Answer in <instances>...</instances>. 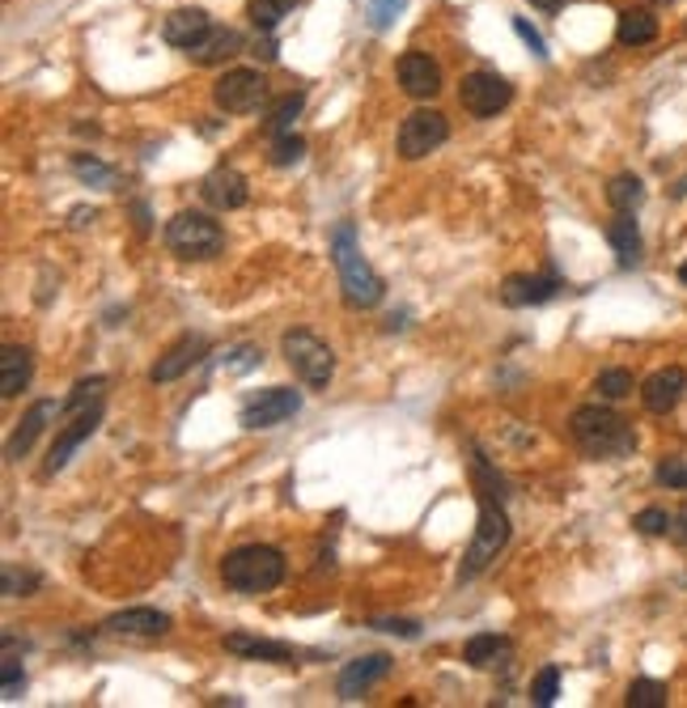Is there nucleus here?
Listing matches in <instances>:
<instances>
[{"label":"nucleus","mask_w":687,"mask_h":708,"mask_svg":"<svg viewBox=\"0 0 687 708\" xmlns=\"http://www.w3.org/2000/svg\"><path fill=\"white\" fill-rule=\"evenodd\" d=\"M476 483H480V522H476V539H471V548L462 556V569H458V581H476L484 569H489L492 560L505 551L509 544V514H505V505L496 501V480H492L489 463H484V454H476Z\"/></svg>","instance_id":"nucleus-1"},{"label":"nucleus","mask_w":687,"mask_h":708,"mask_svg":"<svg viewBox=\"0 0 687 708\" xmlns=\"http://www.w3.org/2000/svg\"><path fill=\"white\" fill-rule=\"evenodd\" d=\"M331 255H335V267H340L344 301H348L353 310H374V306L387 297L382 276L369 267V259L360 255L353 221H340V226H335V233H331Z\"/></svg>","instance_id":"nucleus-2"},{"label":"nucleus","mask_w":687,"mask_h":708,"mask_svg":"<svg viewBox=\"0 0 687 708\" xmlns=\"http://www.w3.org/2000/svg\"><path fill=\"white\" fill-rule=\"evenodd\" d=\"M569 433H573V442L589 458H628V454L637 450L632 424L623 416H616L611 408H598V403L577 408L573 420H569Z\"/></svg>","instance_id":"nucleus-3"},{"label":"nucleus","mask_w":687,"mask_h":708,"mask_svg":"<svg viewBox=\"0 0 687 708\" xmlns=\"http://www.w3.org/2000/svg\"><path fill=\"white\" fill-rule=\"evenodd\" d=\"M285 551L272 544H247V548L226 551L221 560V581L238 594H267L285 581Z\"/></svg>","instance_id":"nucleus-4"},{"label":"nucleus","mask_w":687,"mask_h":708,"mask_svg":"<svg viewBox=\"0 0 687 708\" xmlns=\"http://www.w3.org/2000/svg\"><path fill=\"white\" fill-rule=\"evenodd\" d=\"M280 353H285L289 369H294L306 387H310V390H328L331 374H335V353H331V349L319 340V335H314V331H306V327L285 331Z\"/></svg>","instance_id":"nucleus-5"},{"label":"nucleus","mask_w":687,"mask_h":708,"mask_svg":"<svg viewBox=\"0 0 687 708\" xmlns=\"http://www.w3.org/2000/svg\"><path fill=\"white\" fill-rule=\"evenodd\" d=\"M165 247L179 259H213L221 255L226 233L204 213H179V217L165 221Z\"/></svg>","instance_id":"nucleus-6"},{"label":"nucleus","mask_w":687,"mask_h":708,"mask_svg":"<svg viewBox=\"0 0 687 708\" xmlns=\"http://www.w3.org/2000/svg\"><path fill=\"white\" fill-rule=\"evenodd\" d=\"M458 98H462V106H467L476 119H492L496 111H505V106L514 102V85H509L501 72L480 68V72H467V77H462Z\"/></svg>","instance_id":"nucleus-7"},{"label":"nucleus","mask_w":687,"mask_h":708,"mask_svg":"<svg viewBox=\"0 0 687 708\" xmlns=\"http://www.w3.org/2000/svg\"><path fill=\"white\" fill-rule=\"evenodd\" d=\"M446 136H450L446 115L421 106V111H412V115L403 119V128H399V153H403L408 161L428 158L433 149H442V145H446Z\"/></svg>","instance_id":"nucleus-8"},{"label":"nucleus","mask_w":687,"mask_h":708,"mask_svg":"<svg viewBox=\"0 0 687 708\" xmlns=\"http://www.w3.org/2000/svg\"><path fill=\"white\" fill-rule=\"evenodd\" d=\"M213 98L229 115H251V111H260V102L267 98V81H263L260 68H229L226 77L217 81Z\"/></svg>","instance_id":"nucleus-9"},{"label":"nucleus","mask_w":687,"mask_h":708,"mask_svg":"<svg viewBox=\"0 0 687 708\" xmlns=\"http://www.w3.org/2000/svg\"><path fill=\"white\" fill-rule=\"evenodd\" d=\"M99 424H102V403L85 408V412H77V420L56 433V442H51V450H47V463H43V480H47V476H56V471H65L68 463H72V454L81 450V446L99 433Z\"/></svg>","instance_id":"nucleus-10"},{"label":"nucleus","mask_w":687,"mask_h":708,"mask_svg":"<svg viewBox=\"0 0 687 708\" xmlns=\"http://www.w3.org/2000/svg\"><path fill=\"white\" fill-rule=\"evenodd\" d=\"M297 408H301V395H297V390H289V387L260 390L251 403H242L238 424H242V429H276V424H285V420L294 416Z\"/></svg>","instance_id":"nucleus-11"},{"label":"nucleus","mask_w":687,"mask_h":708,"mask_svg":"<svg viewBox=\"0 0 687 708\" xmlns=\"http://www.w3.org/2000/svg\"><path fill=\"white\" fill-rule=\"evenodd\" d=\"M102 632L111 637H128V641H158L170 632V615L158 612V607H128V612L111 615L102 624Z\"/></svg>","instance_id":"nucleus-12"},{"label":"nucleus","mask_w":687,"mask_h":708,"mask_svg":"<svg viewBox=\"0 0 687 708\" xmlns=\"http://www.w3.org/2000/svg\"><path fill=\"white\" fill-rule=\"evenodd\" d=\"M391 658L387 653H365L357 662H348L344 671H340V683H335V692H340V700H360L374 683H382V678L391 675Z\"/></svg>","instance_id":"nucleus-13"},{"label":"nucleus","mask_w":687,"mask_h":708,"mask_svg":"<svg viewBox=\"0 0 687 708\" xmlns=\"http://www.w3.org/2000/svg\"><path fill=\"white\" fill-rule=\"evenodd\" d=\"M208 356V340L204 335H183L179 344H170L162 356H158V365L149 369V378L162 387V382H174V378H183L192 365H199Z\"/></svg>","instance_id":"nucleus-14"},{"label":"nucleus","mask_w":687,"mask_h":708,"mask_svg":"<svg viewBox=\"0 0 687 708\" xmlns=\"http://www.w3.org/2000/svg\"><path fill=\"white\" fill-rule=\"evenodd\" d=\"M687 390V374L679 365H666V369H657L645 378V387H641V403L654 412V416H666V412H675L679 408V399H684Z\"/></svg>","instance_id":"nucleus-15"},{"label":"nucleus","mask_w":687,"mask_h":708,"mask_svg":"<svg viewBox=\"0 0 687 708\" xmlns=\"http://www.w3.org/2000/svg\"><path fill=\"white\" fill-rule=\"evenodd\" d=\"M199 195H204L217 213H233V208H242V204L251 199V187H247V179H242L233 165H217V170L199 183Z\"/></svg>","instance_id":"nucleus-16"},{"label":"nucleus","mask_w":687,"mask_h":708,"mask_svg":"<svg viewBox=\"0 0 687 708\" xmlns=\"http://www.w3.org/2000/svg\"><path fill=\"white\" fill-rule=\"evenodd\" d=\"M65 412V403H51V399H38L31 412L22 416V424L13 429V437H9V463H22L26 454H31V446L38 442V433L51 424V420Z\"/></svg>","instance_id":"nucleus-17"},{"label":"nucleus","mask_w":687,"mask_h":708,"mask_svg":"<svg viewBox=\"0 0 687 708\" xmlns=\"http://www.w3.org/2000/svg\"><path fill=\"white\" fill-rule=\"evenodd\" d=\"M208 31H213V22H208L204 9H174V13L162 22V38L170 47H179V52L199 47V43L208 38Z\"/></svg>","instance_id":"nucleus-18"},{"label":"nucleus","mask_w":687,"mask_h":708,"mask_svg":"<svg viewBox=\"0 0 687 708\" xmlns=\"http://www.w3.org/2000/svg\"><path fill=\"white\" fill-rule=\"evenodd\" d=\"M399 85L408 98H433L442 90V68L433 65L425 52H408V56H399Z\"/></svg>","instance_id":"nucleus-19"},{"label":"nucleus","mask_w":687,"mask_h":708,"mask_svg":"<svg viewBox=\"0 0 687 708\" xmlns=\"http://www.w3.org/2000/svg\"><path fill=\"white\" fill-rule=\"evenodd\" d=\"M560 289H564V285H560L557 276H505L501 301L514 306V310H523V306H543V301H552Z\"/></svg>","instance_id":"nucleus-20"},{"label":"nucleus","mask_w":687,"mask_h":708,"mask_svg":"<svg viewBox=\"0 0 687 708\" xmlns=\"http://www.w3.org/2000/svg\"><path fill=\"white\" fill-rule=\"evenodd\" d=\"M31 349H22V344H4V353H0V395L4 399H18L22 390L31 387Z\"/></svg>","instance_id":"nucleus-21"},{"label":"nucleus","mask_w":687,"mask_h":708,"mask_svg":"<svg viewBox=\"0 0 687 708\" xmlns=\"http://www.w3.org/2000/svg\"><path fill=\"white\" fill-rule=\"evenodd\" d=\"M226 649L238 658H260V662H294V644L272 641V637H251V632H229Z\"/></svg>","instance_id":"nucleus-22"},{"label":"nucleus","mask_w":687,"mask_h":708,"mask_svg":"<svg viewBox=\"0 0 687 708\" xmlns=\"http://www.w3.org/2000/svg\"><path fill=\"white\" fill-rule=\"evenodd\" d=\"M238 52H242V34L226 31V26H221V31L213 26V31H208V38H204L199 47H192L187 56H192L196 65H226V60H233Z\"/></svg>","instance_id":"nucleus-23"},{"label":"nucleus","mask_w":687,"mask_h":708,"mask_svg":"<svg viewBox=\"0 0 687 708\" xmlns=\"http://www.w3.org/2000/svg\"><path fill=\"white\" fill-rule=\"evenodd\" d=\"M509 637H496V632H480V637H471L467 649H462V658H467V666H476V671H489L496 662H505L509 658Z\"/></svg>","instance_id":"nucleus-24"},{"label":"nucleus","mask_w":687,"mask_h":708,"mask_svg":"<svg viewBox=\"0 0 687 708\" xmlns=\"http://www.w3.org/2000/svg\"><path fill=\"white\" fill-rule=\"evenodd\" d=\"M616 38L623 47H650L657 38V18L645 13V9H623L620 26H616Z\"/></svg>","instance_id":"nucleus-25"},{"label":"nucleus","mask_w":687,"mask_h":708,"mask_svg":"<svg viewBox=\"0 0 687 708\" xmlns=\"http://www.w3.org/2000/svg\"><path fill=\"white\" fill-rule=\"evenodd\" d=\"M607 242H611V251L620 255L623 267H632V263L641 259V229L632 221V213H620V217L607 226Z\"/></svg>","instance_id":"nucleus-26"},{"label":"nucleus","mask_w":687,"mask_h":708,"mask_svg":"<svg viewBox=\"0 0 687 708\" xmlns=\"http://www.w3.org/2000/svg\"><path fill=\"white\" fill-rule=\"evenodd\" d=\"M607 199H611L616 213H632V208H641V199H645V183H641L637 174H616V179L607 183Z\"/></svg>","instance_id":"nucleus-27"},{"label":"nucleus","mask_w":687,"mask_h":708,"mask_svg":"<svg viewBox=\"0 0 687 708\" xmlns=\"http://www.w3.org/2000/svg\"><path fill=\"white\" fill-rule=\"evenodd\" d=\"M294 9L297 0H251V22H255V31L272 34Z\"/></svg>","instance_id":"nucleus-28"},{"label":"nucleus","mask_w":687,"mask_h":708,"mask_svg":"<svg viewBox=\"0 0 687 708\" xmlns=\"http://www.w3.org/2000/svg\"><path fill=\"white\" fill-rule=\"evenodd\" d=\"M623 705L628 708H666V683H657V678H637V683L628 687Z\"/></svg>","instance_id":"nucleus-29"},{"label":"nucleus","mask_w":687,"mask_h":708,"mask_svg":"<svg viewBox=\"0 0 687 708\" xmlns=\"http://www.w3.org/2000/svg\"><path fill=\"white\" fill-rule=\"evenodd\" d=\"M102 395H106V378H81L65 399V412H85V408L102 403Z\"/></svg>","instance_id":"nucleus-30"},{"label":"nucleus","mask_w":687,"mask_h":708,"mask_svg":"<svg viewBox=\"0 0 687 708\" xmlns=\"http://www.w3.org/2000/svg\"><path fill=\"white\" fill-rule=\"evenodd\" d=\"M301 106H306V94H289L276 102V111H272V119H267V128L276 132V136H285V132H294V119L301 115Z\"/></svg>","instance_id":"nucleus-31"},{"label":"nucleus","mask_w":687,"mask_h":708,"mask_svg":"<svg viewBox=\"0 0 687 708\" xmlns=\"http://www.w3.org/2000/svg\"><path fill=\"white\" fill-rule=\"evenodd\" d=\"M72 174H77L81 183H94V187H111V183H115V170H111V165H102L99 158H85V153H81V158H72Z\"/></svg>","instance_id":"nucleus-32"},{"label":"nucleus","mask_w":687,"mask_h":708,"mask_svg":"<svg viewBox=\"0 0 687 708\" xmlns=\"http://www.w3.org/2000/svg\"><path fill=\"white\" fill-rule=\"evenodd\" d=\"M301 158H306V140L294 136V132H285V136L272 145V153H267V161H272V165H280V170H285V165H297Z\"/></svg>","instance_id":"nucleus-33"},{"label":"nucleus","mask_w":687,"mask_h":708,"mask_svg":"<svg viewBox=\"0 0 687 708\" xmlns=\"http://www.w3.org/2000/svg\"><path fill=\"white\" fill-rule=\"evenodd\" d=\"M557 692H560V671L557 666H543L539 675H535V683H530V700L539 708L557 705Z\"/></svg>","instance_id":"nucleus-34"},{"label":"nucleus","mask_w":687,"mask_h":708,"mask_svg":"<svg viewBox=\"0 0 687 708\" xmlns=\"http://www.w3.org/2000/svg\"><path fill=\"white\" fill-rule=\"evenodd\" d=\"M598 395L603 399H628L632 395V374L628 369H603L598 374Z\"/></svg>","instance_id":"nucleus-35"},{"label":"nucleus","mask_w":687,"mask_h":708,"mask_svg":"<svg viewBox=\"0 0 687 708\" xmlns=\"http://www.w3.org/2000/svg\"><path fill=\"white\" fill-rule=\"evenodd\" d=\"M654 480L662 483V488L687 492V458H666V463H657Z\"/></svg>","instance_id":"nucleus-36"},{"label":"nucleus","mask_w":687,"mask_h":708,"mask_svg":"<svg viewBox=\"0 0 687 708\" xmlns=\"http://www.w3.org/2000/svg\"><path fill=\"white\" fill-rule=\"evenodd\" d=\"M632 526L641 535H671L675 530V517L666 514V510H641V514L632 517Z\"/></svg>","instance_id":"nucleus-37"},{"label":"nucleus","mask_w":687,"mask_h":708,"mask_svg":"<svg viewBox=\"0 0 687 708\" xmlns=\"http://www.w3.org/2000/svg\"><path fill=\"white\" fill-rule=\"evenodd\" d=\"M4 683H0V700H18L22 696V687H26V675H22V666H18V658L13 653H4Z\"/></svg>","instance_id":"nucleus-38"},{"label":"nucleus","mask_w":687,"mask_h":708,"mask_svg":"<svg viewBox=\"0 0 687 708\" xmlns=\"http://www.w3.org/2000/svg\"><path fill=\"white\" fill-rule=\"evenodd\" d=\"M374 632H391V637H403V641H416L421 637V624L416 619H369Z\"/></svg>","instance_id":"nucleus-39"},{"label":"nucleus","mask_w":687,"mask_h":708,"mask_svg":"<svg viewBox=\"0 0 687 708\" xmlns=\"http://www.w3.org/2000/svg\"><path fill=\"white\" fill-rule=\"evenodd\" d=\"M403 4H408V0H369V22H374L378 31H387L394 18L403 13Z\"/></svg>","instance_id":"nucleus-40"},{"label":"nucleus","mask_w":687,"mask_h":708,"mask_svg":"<svg viewBox=\"0 0 687 708\" xmlns=\"http://www.w3.org/2000/svg\"><path fill=\"white\" fill-rule=\"evenodd\" d=\"M34 585H38V578H34V573H18V569H4V594H9V598H22V594H31Z\"/></svg>","instance_id":"nucleus-41"},{"label":"nucleus","mask_w":687,"mask_h":708,"mask_svg":"<svg viewBox=\"0 0 687 708\" xmlns=\"http://www.w3.org/2000/svg\"><path fill=\"white\" fill-rule=\"evenodd\" d=\"M514 31H518V38H523L526 47L539 56V60H548V47H543V38H539V31L526 22V18H514Z\"/></svg>","instance_id":"nucleus-42"},{"label":"nucleus","mask_w":687,"mask_h":708,"mask_svg":"<svg viewBox=\"0 0 687 708\" xmlns=\"http://www.w3.org/2000/svg\"><path fill=\"white\" fill-rule=\"evenodd\" d=\"M251 56H260V60H276V43L272 38H263V43H255V52Z\"/></svg>","instance_id":"nucleus-43"},{"label":"nucleus","mask_w":687,"mask_h":708,"mask_svg":"<svg viewBox=\"0 0 687 708\" xmlns=\"http://www.w3.org/2000/svg\"><path fill=\"white\" fill-rule=\"evenodd\" d=\"M94 217H99L94 208H72V226H90Z\"/></svg>","instance_id":"nucleus-44"},{"label":"nucleus","mask_w":687,"mask_h":708,"mask_svg":"<svg viewBox=\"0 0 687 708\" xmlns=\"http://www.w3.org/2000/svg\"><path fill=\"white\" fill-rule=\"evenodd\" d=\"M530 4H535V9H548V13H552V9H560L564 0H530Z\"/></svg>","instance_id":"nucleus-45"},{"label":"nucleus","mask_w":687,"mask_h":708,"mask_svg":"<svg viewBox=\"0 0 687 708\" xmlns=\"http://www.w3.org/2000/svg\"><path fill=\"white\" fill-rule=\"evenodd\" d=\"M675 195H687V179L679 183V187H675Z\"/></svg>","instance_id":"nucleus-46"},{"label":"nucleus","mask_w":687,"mask_h":708,"mask_svg":"<svg viewBox=\"0 0 687 708\" xmlns=\"http://www.w3.org/2000/svg\"><path fill=\"white\" fill-rule=\"evenodd\" d=\"M679 281H684V285H687V263H684V267H679Z\"/></svg>","instance_id":"nucleus-47"},{"label":"nucleus","mask_w":687,"mask_h":708,"mask_svg":"<svg viewBox=\"0 0 687 708\" xmlns=\"http://www.w3.org/2000/svg\"><path fill=\"white\" fill-rule=\"evenodd\" d=\"M654 4H666V0H654Z\"/></svg>","instance_id":"nucleus-48"}]
</instances>
